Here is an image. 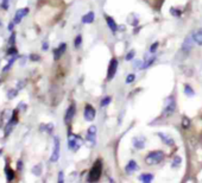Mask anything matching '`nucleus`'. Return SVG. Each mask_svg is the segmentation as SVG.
I'll return each mask as SVG.
<instances>
[{"mask_svg":"<svg viewBox=\"0 0 202 183\" xmlns=\"http://www.w3.org/2000/svg\"><path fill=\"white\" fill-rule=\"evenodd\" d=\"M101 171H102V164L101 161H96L93 165V168L89 171L88 175V182H96L99 181L100 176H101Z\"/></svg>","mask_w":202,"mask_h":183,"instance_id":"f257e3e1","label":"nucleus"},{"mask_svg":"<svg viewBox=\"0 0 202 183\" xmlns=\"http://www.w3.org/2000/svg\"><path fill=\"white\" fill-rule=\"evenodd\" d=\"M164 158V152L163 151H152L150 152L146 158H145V163L148 165H155V164H158L161 163Z\"/></svg>","mask_w":202,"mask_h":183,"instance_id":"f03ea898","label":"nucleus"},{"mask_svg":"<svg viewBox=\"0 0 202 183\" xmlns=\"http://www.w3.org/2000/svg\"><path fill=\"white\" fill-rule=\"evenodd\" d=\"M176 111V101L174 97H170L165 100V107L163 110V115L165 118L171 117Z\"/></svg>","mask_w":202,"mask_h":183,"instance_id":"7ed1b4c3","label":"nucleus"},{"mask_svg":"<svg viewBox=\"0 0 202 183\" xmlns=\"http://www.w3.org/2000/svg\"><path fill=\"white\" fill-rule=\"evenodd\" d=\"M82 145V139H81L79 136H75V134H70L69 136V139H68V146L71 151H77Z\"/></svg>","mask_w":202,"mask_h":183,"instance_id":"20e7f679","label":"nucleus"},{"mask_svg":"<svg viewBox=\"0 0 202 183\" xmlns=\"http://www.w3.org/2000/svg\"><path fill=\"white\" fill-rule=\"evenodd\" d=\"M117 68H118V59L115 58H112L111 62H109V66H108V73H107V80L111 81L113 79V76L115 75L117 73Z\"/></svg>","mask_w":202,"mask_h":183,"instance_id":"39448f33","label":"nucleus"},{"mask_svg":"<svg viewBox=\"0 0 202 183\" xmlns=\"http://www.w3.org/2000/svg\"><path fill=\"white\" fill-rule=\"evenodd\" d=\"M83 115H84V119H86L87 121H92V120H94V118H95L94 107L91 106V105H87V106L84 107V113H83Z\"/></svg>","mask_w":202,"mask_h":183,"instance_id":"423d86ee","label":"nucleus"},{"mask_svg":"<svg viewBox=\"0 0 202 183\" xmlns=\"http://www.w3.org/2000/svg\"><path fill=\"white\" fill-rule=\"evenodd\" d=\"M60 158V139L57 137H55L54 139V151H53V155L50 161L51 162H56L57 159Z\"/></svg>","mask_w":202,"mask_h":183,"instance_id":"0eeeda50","label":"nucleus"},{"mask_svg":"<svg viewBox=\"0 0 202 183\" xmlns=\"http://www.w3.org/2000/svg\"><path fill=\"white\" fill-rule=\"evenodd\" d=\"M27 13H29V8H27V7L18 10V11L15 12V15H14V18H13V23L14 24H19V23L22 22V19H23Z\"/></svg>","mask_w":202,"mask_h":183,"instance_id":"6e6552de","label":"nucleus"},{"mask_svg":"<svg viewBox=\"0 0 202 183\" xmlns=\"http://www.w3.org/2000/svg\"><path fill=\"white\" fill-rule=\"evenodd\" d=\"M17 121H18V119H17V115H15V113H14L13 115H12V118H11V120L6 124V127H5V136H9L10 133H11V131L14 128V126L17 125Z\"/></svg>","mask_w":202,"mask_h":183,"instance_id":"1a4fd4ad","label":"nucleus"},{"mask_svg":"<svg viewBox=\"0 0 202 183\" xmlns=\"http://www.w3.org/2000/svg\"><path fill=\"white\" fill-rule=\"evenodd\" d=\"M194 43H195V41H194V36L189 35L188 37L186 38V41L183 42V44H182V49H183L186 53H188L189 50H191V48H193Z\"/></svg>","mask_w":202,"mask_h":183,"instance_id":"9d476101","label":"nucleus"},{"mask_svg":"<svg viewBox=\"0 0 202 183\" xmlns=\"http://www.w3.org/2000/svg\"><path fill=\"white\" fill-rule=\"evenodd\" d=\"M95 139H96V126L92 125L87 131V141L92 144H95Z\"/></svg>","mask_w":202,"mask_h":183,"instance_id":"9b49d317","label":"nucleus"},{"mask_svg":"<svg viewBox=\"0 0 202 183\" xmlns=\"http://www.w3.org/2000/svg\"><path fill=\"white\" fill-rule=\"evenodd\" d=\"M74 115H75V105L73 103V105H70L68 107L67 112H66V117H64V121L67 124H69L71 121V119L74 118Z\"/></svg>","mask_w":202,"mask_h":183,"instance_id":"f8f14e48","label":"nucleus"},{"mask_svg":"<svg viewBox=\"0 0 202 183\" xmlns=\"http://www.w3.org/2000/svg\"><path fill=\"white\" fill-rule=\"evenodd\" d=\"M66 48H67V45H66L64 43H62L57 49H55L54 50V58L55 59H58L60 57L62 56V54L66 51Z\"/></svg>","mask_w":202,"mask_h":183,"instance_id":"ddd939ff","label":"nucleus"},{"mask_svg":"<svg viewBox=\"0 0 202 183\" xmlns=\"http://www.w3.org/2000/svg\"><path fill=\"white\" fill-rule=\"evenodd\" d=\"M138 169H139V168H138V165H137V163H135V161H130L128 164H127L126 168H125L126 172H128V174H132V172L137 171Z\"/></svg>","mask_w":202,"mask_h":183,"instance_id":"4468645a","label":"nucleus"},{"mask_svg":"<svg viewBox=\"0 0 202 183\" xmlns=\"http://www.w3.org/2000/svg\"><path fill=\"white\" fill-rule=\"evenodd\" d=\"M133 144H135V149H143L145 145V139L143 137H137L133 139Z\"/></svg>","mask_w":202,"mask_h":183,"instance_id":"2eb2a0df","label":"nucleus"},{"mask_svg":"<svg viewBox=\"0 0 202 183\" xmlns=\"http://www.w3.org/2000/svg\"><path fill=\"white\" fill-rule=\"evenodd\" d=\"M93 22H94V13L93 12H88L82 17V23H84V24H91Z\"/></svg>","mask_w":202,"mask_h":183,"instance_id":"dca6fc26","label":"nucleus"},{"mask_svg":"<svg viewBox=\"0 0 202 183\" xmlns=\"http://www.w3.org/2000/svg\"><path fill=\"white\" fill-rule=\"evenodd\" d=\"M158 136H159V138H161L162 141H164L166 145H169V146L174 145V141H173V138H170L169 136H166V134H164V133H158Z\"/></svg>","mask_w":202,"mask_h":183,"instance_id":"f3484780","label":"nucleus"},{"mask_svg":"<svg viewBox=\"0 0 202 183\" xmlns=\"http://www.w3.org/2000/svg\"><path fill=\"white\" fill-rule=\"evenodd\" d=\"M106 20H107V24L108 26H109V29L112 30V32H117V30H118V26H117V24H115V22L111 18V17H106Z\"/></svg>","mask_w":202,"mask_h":183,"instance_id":"a211bd4d","label":"nucleus"},{"mask_svg":"<svg viewBox=\"0 0 202 183\" xmlns=\"http://www.w3.org/2000/svg\"><path fill=\"white\" fill-rule=\"evenodd\" d=\"M193 36H194V41H195V43L202 45V29L197 30Z\"/></svg>","mask_w":202,"mask_h":183,"instance_id":"6ab92c4d","label":"nucleus"},{"mask_svg":"<svg viewBox=\"0 0 202 183\" xmlns=\"http://www.w3.org/2000/svg\"><path fill=\"white\" fill-rule=\"evenodd\" d=\"M139 180H140L142 182L149 183L153 180V175H151V174H143V175L139 176Z\"/></svg>","mask_w":202,"mask_h":183,"instance_id":"aec40b11","label":"nucleus"},{"mask_svg":"<svg viewBox=\"0 0 202 183\" xmlns=\"http://www.w3.org/2000/svg\"><path fill=\"white\" fill-rule=\"evenodd\" d=\"M5 172H6V177H7V180L9 181H12L14 177V171L10 167H7V168H5Z\"/></svg>","mask_w":202,"mask_h":183,"instance_id":"412c9836","label":"nucleus"},{"mask_svg":"<svg viewBox=\"0 0 202 183\" xmlns=\"http://www.w3.org/2000/svg\"><path fill=\"white\" fill-rule=\"evenodd\" d=\"M184 93H186V95H187V97H193V95L195 94V93H194V90H193V88L188 85H186V87H184Z\"/></svg>","mask_w":202,"mask_h":183,"instance_id":"4be33fe9","label":"nucleus"},{"mask_svg":"<svg viewBox=\"0 0 202 183\" xmlns=\"http://www.w3.org/2000/svg\"><path fill=\"white\" fill-rule=\"evenodd\" d=\"M153 62H155V57H151V58H149L145 63H143V66L140 67V69H145V68H148V67H150V66H151Z\"/></svg>","mask_w":202,"mask_h":183,"instance_id":"5701e85b","label":"nucleus"},{"mask_svg":"<svg viewBox=\"0 0 202 183\" xmlns=\"http://www.w3.org/2000/svg\"><path fill=\"white\" fill-rule=\"evenodd\" d=\"M14 61H15V55H13V57H12V58H11V59L9 61V63H7V64H6L5 67H4V69H2V71H7V70H9V69L11 68V66L13 64Z\"/></svg>","mask_w":202,"mask_h":183,"instance_id":"b1692460","label":"nucleus"},{"mask_svg":"<svg viewBox=\"0 0 202 183\" xmlns=\"http://www.w3.org/2000/svg\"><path fill=\"white\" fill-rule=\"evenodd\" d=\"M182 126L184 127V128H188L190 126V121H189V119L187 117H183V119H182Z\"/></svg>","mask_w":202,"mask_h":183,"instance_id":"393cba45","label":"nucleus"},{"mask_svg":"<svg viewBox=\"0 0 202 183\" xmlns=\"http://www.w3.org/2000/svg\"><path fill=\"white\" fill-rule=\"evenodd\" d=\"M109 102H111V97H105V98L102 99V101H101V107L107 106Z\"/></svg>","mask_w":202,"mask_h":183,"instance_id":"a878e982","label":"nucleus"},{"mask_svg":"<svg viewBox=\"0 0 202 183\" xmlns=\"http://www.w3.org/2000/svg\"><path fill=\"white\" fill-rule=\"evenodd\" d=\"M81 42H82V37L79 35V36L75 38V48H79V46L81 45Z\"/></svg>","mask_w":202,"mask_h":183,"instance_id":"bb28decb","label":"nucleus"},{"mask_svg":"<svg viewBox=\"0 0 202 183\" xmlns=\"http://www.w3.org/2000/svg\"><path fill=\"white\" fill-rule=\"evenodd\" d=\"M135 75H133V74H130V75L127 76V79H126V82H127V83H132V82L135 81Z\"/></svg>","mask_w":202,"mask_h":183,"instance_id":"cd10ccee","label":"nucleus"},{"mask_svg":"<svg viewBox=\"0 0 202 183\" xmlns=\"http://www.w3.org/2000/svg\"><path fill=\"white\" fill-rule=\"evenodd\" d=\"M17 94H18V90H15V89L10 90V92H9V99H13Z\"/></svg>","mask_w":202,"mask_h":183,"instance_id":"c85d7f7f","label":"nucleus"},{"mask_svg":"<svg viewBox=\"0 0 202 183\" xmlns=\"http://www.w3.org/2000/svg\"><path fill=\"white\" fill-rule=\"evenodd\" d=\"M135 50H132V51H130L127 55H126V59L127 61H131L133 57H135Z\"/></svg>","mask_w":202,"mask_h":183,"instance_id":"c756f323","label":"nucleus"},{"mask_svg":"<svg viewBox=\"0 0 202 183\" xmlns=\"http://www.w3.org/2000/svg\"><path fill=\"white\" fill-rule=\"evenodd\" d=\"M180 163H181V158H180V157H175V159H174V162H173V165H174V167H178Z\"/></svg>","mask_w":202,"mask_h":183,"instance_id":"7c9ffc66","label":"nucleus"},{"mask_svg":"<svg viewBox=\"0 0 202 183\" xmlns=\"http://www.w3.org/2000/svg\"><path fill=\"white\" fill-rule=\"evenodd\" d=\"M9 7H10V0H4V2H2V8L7 10Z\"/></svg>","mask_w":202,"mask_h":183,"instance_id":"2f4dec72","label":"nucleus"},{"mask_svg":"<svg viewBox=\"0 0 202 183\" xmlns=\"http://www.w3.org/2000/svg\"><path fill=\"white\" fill-rule=\"evenodd\" d=\"M157 46H158V43H155V44H152L151 45V48H150V53H155L156 51V49H157Z\"/></svg>","mask_w":202,"mask_h":183,"instance_id":"473e14b6","label":"nucleus"},{"mask_svg":"<svg viewBox=\"0 0 202 183\" xmlns=\"http://www.w3.org/2000/svg\"><path fill=\"white\" fill-rule=\"evenodd\" d=\"M9 55H17V49L15 48H11L9 51Z\"/></svg>","mask_w":202,"mask_h":183,"instance_id":"72a5a7b5","label":"nucleus"},{"mask_svg":"<svg viewBox=\"0 0 202 183\" xmlns=\"http://www.w3.org/2000/svg\"><path fill=\"white\" fill-rule=\"evenodd\" d=\"M32 171H33V172H36V175H39V174H40V167L38 165V167L33 168V169H32Z\"/></svg>","mask_w":202,"mask_h":183,"instance_id":"f704fd0d","label":"nucleus"},{"mask_svg":"<svg viewBox=\"0 0 202 183\" xmlns=\"http://www.w3.org/2000/svg\"><path fill=\"white\" fill-rule=\"evenodd\" d=\"M14 38H15V35L12 33V36H11V38H10V45H12L14 43Z\"/></svg>","mask_w":202,"mask_h":183,"instance_id":"c9c22d12","label":"nucleus"},{"mask_svg":"<svg viewBox=\"0 0 202 183\" xmlns=\"http://www.w3.org/2000/svg\"><path fill=\"white\" fill-rule=\"evenodd\" d=\"M170 11H171V13H173V14H175V15H180V14H181V13H178V11H176L175 8H171V10H170Z\"/></svg>","mask_w":202,"mask_h":183,"instance_id":"e433bc0d","label":"nucleus"},{"mask_svg":"<svg viewBox=\"0 0 202 183\" xmlns=\"http://www.w3.org/2000/svg\"><path fill=\"white\" fill-rule=\"evenodd\" d=\"M58 181H60V182L63 181V172H60V178H58Z\"/></svg>","mask_w":202,"mask_h":183,"instance_id":"4c0bfd02","label":"nucleus"},{"mask_svg":"<svg viewBox=\"0 0 202 183\" xmlns=\"http://www.w3.org/2000/svg\"><path fill=\"white\" fill-rule=\"evenodd\" d=\"M48 48V43H45V44H43V49H46Z\"/></svg>","mask_w":202,"mask_h":183,"instance_id":"58836bf2","label":"nucleus"},{"mask_svg":"<svg viewBox=\"0 0 202 183\" xmlns=\"http://www.w3.org/2000/svg\"><path fill=\"white\" fill-rule=\"evenodd\" d=\"M1 33H2V25L0 24V35H1Z\"/></svg>","mask_w":202,"mask_h":183,"instance_id":"ea45409f","label":"nucleus"},{"mask_svg":"<svg viewBox=\"0 0 202 183\" xmlns=\"http://www.w3.org/2000/svg\"><path fill=\"white\" fill-rule=\"evenodd\" d=\"M1 154H2V149H0V155H1Z\"/></svg>","mask_w":202,"mask_h":183,"instance_id":"a19ab883","label":"nucleus"}]
</instances>
